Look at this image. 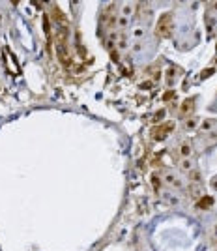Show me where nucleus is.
I'll return each instance as SVG.
<instances>
[{
  "mask_svg": "<svg viewBox=\"0 0 217 251\" xmlns=\"http://www.w3.org/2000/svg\"><path fill=\"white\" fill-rule=\"evenodd\" d=\"M170 32H172V17H170L169 13H165L157 23V34L161 38H169Z\"/></svg>",
  "mask_w": 217,
  "mask_h": 251,
  "instance_id": "1",
  "label": "nucleus"
},
{
  "mask_svg": "<svg viewBox=\"0 0 217 251\" xmlns=\"http://www.w3.org/2000/svg\"><path fill=\"white\" fill-rule=\"evenodd\" d=\"M172 129H174V122H167V124H163L161 128H157V129L154 131V139H155V141H163L170 131H172Z\"/></svg>",
  "mask_w": 217,
  "mask_h": 251,
  "instance_id": "2",
  "label": "nucleus"
},
{
  "mask_svg": "<svg viewBox=\"0 0 217 251\" xmlns=\"http://www.w3.org/2000/svg\"><path fill=\"white\" fill-rule=\"evenodd\" d=\"M193 109H195V100L191 98V100H185V101H183V105H182V109H180V112H182L183 118H187V116L193 112Z\"/></svg>",
  "mask_w": 217,
  "mask_h": 251,
  "instance_id": "3",
  "label": "nucleus"
},
{
  "mask_svg": "<svg viewBox=\"0 0 217 251\" xmlns=\"http://www.w3.org/2000/svg\"><path fill=\"white\" fill-rule=\"evenodd\" d=\"M210 204H213V199H212V197H204V199H202L200 203L197 204V206H200V208H208Z\"/></svg>",
  "mask_w": 217,
  "mask_h": 251,
  "instance_id": "4",
  "label": "nucleus"
},
{
  "mask_svg": "<svg viewBox=\"0 0 217 251\" xmlns=\"http://www.w3.org/2000/svg\"><path fill=\"white\" fill-rule=\"evenodd\" d=\"M197 118H191V120H187V122H185V128L187 129H195V128H197Z\"/></svg>",
  "mask_w": 217,
  "mask_h": 251,
  "instance_id": "5",
  "label": "nucleus"
},
{
  "mask_svg": "<svg viewBox=\"0 0 217 251\" xmlns=\"http://www.w3.org/2000/svg\"><path fill=\"white\" fill-rule=\"evenodd\" d=\"M191 195H193V197H200L202 195L200 187H198V186H191Z\"/></svg>",
  "mask_w": 217,
  "mask_h": 251,
  "instance_id": "6",
  "label": "nucleus"
},
{
  "mask_svg": "<svg viewBox=\"0 0 217 251\" xmlns=\"http://www.w3.org/2000/svg\"><path fill=\"white\" fill-rule=\"evenodd\" d=\"M180 152H182V155H189V154H191V148H189V144H182Z\"/></svg>",
  "mask_w": 217,
  "mask_h": 251,
  "instance_id": "7",
  "label": "nucleus"
},
{
  "mask_svg": "<svg viewBox=\"0 0 217 251\" xmlns=\"http://www.w3.org/2000/svg\"><path fill=\"white\" fill-rule=\"evenodd\" d=\"M127 24V19L126 17H118V21H116V26H120V28H124Z\"/></svg>",
  "mask_w": 217,
  "mask_h": 251,
  "instance_id": "8",
  "label": "nucleus"
},
{
  "mask_svg": "<svg viewBox=\"0 0 217 251\" xmlns=\"http://www.w3.org/2000/svg\"><path fill=\"white\" fill-rule=\"evenodd\" d=\"M131 9H133V4H126V6H124V17L131 15Z\"/></svg>",
  "mask_w": 217,
  "mask_h": 251,
  "instance_id": "9",
  "label": "nucleus"
},
{
  "mask_svg": "<svg viewBox=\"0 0 217 251\" xmlns=\"http://www.w3.org/2000/svg\"><path fill=\"white\" fill-rule=\"evenodd\" d=\"M189 178L193 180V182H198V180H200V174H198L197 171H191V172H189Z\"/></svg>",
  "mask_w": 217,
  "mask_h": 251,
  "instance_id": "10",
  "label": "nucleus"
},
{
  "mask_svg": "<svg viewBox=\"0 0 217 251\" xmlns=\"http://www.w3.org/2000/svg\"><path fill=\"white\" fill-rule=\"evenodd\" d=\"M174 75H176V73H174V69H169V71H167V83H172Z\"/></svg>",
  "mask_w": 217,
  "mask_h": 251,
  "instance_id": "11",
  "label": "nucleus"
},
{
  "mask_svg": "<svg viewBox=\"0 0 217 251\" xmlns=\"http://www.w3.org/2000/svg\"><path fill=\"white\" fill-rule=\"evenodd\" d=\"M182 169H183V171H189V169H191V159H183L182 161Z\"/></svg>",
  "mask_w": 217,
  "mask_h": 251,
  "instance_id": "12",
  "label": "nucleus"
},
{
  "mask_svg": "<svg viewBox=\"0 0 217 251\" xmlns=\"http://www.w3.org/2000/svg\"><path fill=\"white\" fill-rule=\"evenodd\" d=\"M212 124H213V122H212V120H206V122H204V124H202V131H208V129H210V128H212Z\"/></svg>",
  "mask_w": 217,
  "mask_h": 251,
  "instance_id": "13",
  "label": "nucleus"
},
{
  "mask_svg": "<svg viewBox=\"0 0 217 251\" xmlns=\"http://www.w3.org/2000/svg\"><path fill=\"white\" fill-rule=\"evenodd\" d=\"M133 34H135L137 38H140L142 34H144V30H142V28H135V30H133Z\"/></svg>",
  "mask_w": 217,
  "mask_h": 251,
  "instance_id": "14",
  "label": "nucleus"
},
{
  "mask_svg": "<svg viewBox=\"0 0 217 251\" xmlns=\"http://www.w3.org/2000/svg\"><path fill=\"white\" fill-rule=\"evenodd\" d=\"M163 114H165V112H163V111H159V112H157V114H155V116H154V120H155V122H159V120H161V118H163Z\"/></svg>",
  "mask_w": 217,
  "mask_h": 251,
  "instance_id": "15",
  "label": "nucleus"
},
{
  "mask_svg": "<svg viewBox=\"0 0 217 251\" xmlns=\"http://www.w3.org/2000/svg\"><path fill=\"white\" fill-rule=\"evenodd\" d=\"M152 184H154L155 187H159V178L157 176H152Z\"/></svg>",
  "mask_w": 217,
  "mask_h": 251,
  "instance_id": "16",
  "label": "nucleus"
},
{
  "mask_svg": "<svg viewBox=\"0 0 217 251\" xmlns=\"http://www.w3.org/2000/svg\"><path fill=\"white\" fill-rule=\"evenodd\" d=\"M118 45H120L122 49H126V47H127V41H126V40H120V43H118Z\"/></svg>",
  "mask_w": 217,
  "mask_h": 251,
  "instance_id": "17",
  "label": "nucleus"
},
{
  "mask_svg": "<svg viewBox=\"0 0 217 251\" xmlns=\"http://www.w3.org/2000/svg\"><path fill=\"white\" fill-rule=\"evenodd\" d=\"M172 98H174V94H172V92H169V94H165V100H167V101H169V100H172Z\"/></svg>",
  "mask_w": 217,
  "mask_h": 251,
  "instance_id": "18",
  "label": "nucleus"
},
{
  "mask_svg": "<svg viewBox=\"0 0 217 251\" xmlns=\"http://www.w3.org/2000/svg\"><path fill=\"white\" fill-rule=\"evenodd\" d=\"M0 24H2V15H0Z\"/></svg>",
  "mask_w": 217,
  "mask_h": 251,
  "instance_id": "19",
  "label": "nucleus"
}]
</instances>
